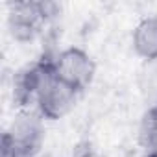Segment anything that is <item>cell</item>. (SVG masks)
<instances>
[{"mask_svg": "<svg viewBox=\"0 0 157 157\" xmlns=\"http://www.w3.org/2000/svg\"><path fill=\"white\" fill-rule=\"evenodd\" d=\"M52 70L63 83L82 93L94 80L96 63L91 57V54L85 52L83 48L68 46L52 59Z\"/></svg>", "mask_w": 157, "mask_h": 157, "instance_id": "6da1fadb", "label": "cell"}, {"mask_svg": "<svg viewBox=\"0 0 157 157\" xmlns=\"http://www.w3.org/2000/svg\"><path fill=\"white\" fill-rule=\"evenodd\" d=\"M78 91L63 83L52 70V59H50V70L46 72L44 80L35 94V107L37 113L44 120H59L65 115L72 111L78 100Z\"/></svg>", "mask_w": 157, "mask_h": 157, "instance_id": "7a4b0ae2", "label": "cell"}, {"mask_svg": "<svg viewBox=\"0 0 157 157\" xmlns=\"http://www.w3.org/2000/svg\"><path fill=\"white\" fill-rule=\"evenodd\" d=\"M4 139L11 144L17 157H33L44 140V118L37 111L22 109L4 133Z\"/></svg>", "mask_w": 157, "mask_h": 157, "instance_id": "3957f363", "label": "cell"}, {"mask_svg": "<svg viewBox=\"0 0 157 157\" xmlns=\"http://www.w3.org/2000/svg\"><path fill=\"white\" fill-rule=\"evenodd\" d=\"M54 8L52 4L43 2H19L11 6L10 13V28L15 39L30 41L52 15L48 10Z\"/></svg>", "mask_w": 157, "mask_h": 157, "instance_id": "277c9868", "label": "cell"}, {"mask_svg": "<svg viewBox=\"0 0 157 157\" xmlns=\"http://www.w3.org/2000/svg\"><path fill=\"white\" fill-rule=\"evenodd\" d=\"M50 70V59H41L19 70L13 80V98L21 107L35 102V94L44 80L46 72Z\"/></svg>", "mask_w": 157, "mask_h": 157, "instance_id": "5b68a950", "label": "cell"}, {"mask_svg": "<svg viewBox=\"0 0 157 157\" xmlns=\"http://www.w3.org/2000/svg\"><path fill=\"white\" fill-rule=\"evenodd\" d=\"M133 50L146 61H157V15L144 17L131 35Z\"/></svg>", "mask_w": 157, "mask_h": 157, "instance_id": "8992f818", "label": "cell"}, {"mask_svg": "<svg viewBox=\"0 0 157 157\" xmlns=\"http://www.w3.org/2000/svg\"><path fill=\"white\" fill-rule=\"evenodd\" d=\"M139 146L142 157H157V102L151 104L140 118Z\"/></svg>", "mask_w": 157, "mask_h": 157, "instance_id": "52a82bcc", "label": "cell"}]
</instances>
